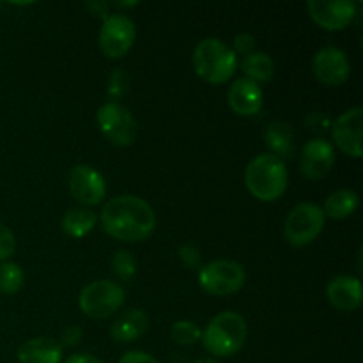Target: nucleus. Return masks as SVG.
I'll use <instances>...</instances> for the list:
<instances>
[{
    "label": "nucleus",
    "mask_w": 363,
    "mask_h": 363,
    "mask_svg": "<svg viewBox=\"0 0 363 363\" xmlns=\"http://www.w3.org/2000/svg\"><path fill=\"white\" fill-rule=\"evenodd\" d=\"M99 220L106 234L126 243L145 240L156 227V215L151 204L137 195L110 199L103 206Z\"/></svg>",
    "instance_id": "f257e3e1"
},
{
    "label": "nucleus",
    "mask_w": 363,
    "mask_h": 363,
    "mask_svg": "<svg viewBox=\"0 0 363 363\" xmlns=\"http://www.w3.org/2000/svg\"><path fill=\"white\" fill-rule=\"evenodd\" d=\"M287 181L289 176L286 163L272 152L255 156L245 170V184L248 191L262 202H273L282 197Z\"/></svg>",
    "instance_id": "f03ea898"
},
{
    "label": "nucleus",
    "mask_w": 363,
    "mask_h": 363,
    "mask_svg": "<svg viewBox=\"0 0 363 363\" xmlns=\"http://www.w3.org/2000/svg\"><path fill=\"white\" fill-rule=\"evenodd\" d=\"M247 321L241 314L233 311L215 315L202 332V344L206 351L218 358L236 354L247 340Z\"/></svg>",
    "instance_id": "7ed1b4c3"
},
{
    "label": "nucleus",
    "mask_w": 363,
    "mask_h": 363,
    "mask_svg": "<svg viewBox=\"0 0 363 363\" xmlns=\"http://www.w3.org/2000/svg\"><path fill=\"white\" fill-rule=\"evenodd\" d=\"M191 60L199 77L213 85L230 80L238 67L236 53L216 38H206L197 43Z\"/></svg>",
    "instance_id": "20e7f679"
},
{
    "label": "nucleus",
    "mask_w": 363,
    "mask_h": 363,
    "mask_svg": "<svg viewBox=\"0 0 363 363\" xmlns=\"http://www.w3.org/2000/svg\"><path fill=\"white\" fill-rule=\"evenodd\" d=\"M325 213L321 206L301 202L291 209L284 223V236L291 247H307L321 234L325 227Z\"/></svg>",
    "instance_id": "39448f33"
},
{
    "label": "nucleus",
    "mask_w": 363,
    "mask_h": 363,
    "mask_svg": "<svg viewBox=\"0 0 363 363\" xmlns=\"http://www.w3.org/2000/svg\"><path fill=\"white\" fill-rule=\"evenodd\" d=\"M123 286L112 280H96L84 287L78 298L82 312L92 319H106L124 305Z\"/></svg>",
    "instance_id": "423d86ee"
},
{
    "label": "nucleus",
    "mask_w": 363,
    "mask_h": 363,
    "mask_svg": "<svg viewBox=\"0 0 363 363\" xmlns=\"http://www.w3.org/2000/svg\"><path fill=\"white\" fill-rule=\"evenodd\" d=\"M247 280V273L241 264L236 261H213L202 266L199 272V284L202 289L215 296H229L238 293Z\"/></svg>",
    "instance_id": "0eeeda50"
},
{
    "label": "nucleus",
    "mask_w": 363,
    "mask_h": 363,
    "mask_svg": "<svg viewBox=\"0 0 363 363\" xmlns=\"http://www.w3.org/2000/svg\"><path fill=\"white\" fill-rule=\"evenodd\" d=\"M98 126L101 133L119 147H128L137 138V121L133 113L124 105L117 101H108L99 106L98 110Z\"/></svg>",
    "instance_id": "6e6552de"
},
{
    "label": "nucleus",
    "mask_w": 363,
    "mask_h": 363,
    "mask_svg": "<svg viewBox=\"0 0 363 363\" xmlns=\"http://www.w3.org/2000/svg\"><path fill=\"white\" fill-rule=\"evenodd\" d=\"M137 35L133 20L123 13L106 14L99 30V48L108 59H121L130 52Z\"/></svg>",
    "instance_id": "1a4fd4ad"
},
{
    "label": "nucleus",
    "mask_w": 363,
    "mask_h": 363,
    "mask_svg": "<svg viewBox=\"0 0 363 363\" xmlns=\"http://www.w3.org/2000/svg\"><path fill=\"white\" fill-rule=\"evenodd\" d=\"M67 186H69V191L74 201L80 202L82 206H87V208L103 202L106 195L105 177L101 176L99 170H96L91 165H85V163L74 165L69 170Z\"/></svg>",
    "instance_id": "9d476101"
},
{
    "label": "nucleus",
    "mask_w": 363,
    "mask_h": 363,
    "mask_svg": "<svg viewBox=\"0 0 363 363\" xmlns=\"http://www.w3.org/2000/svg\"><path fill=\"white\" fill-rule=\"evenodd\" d=\"M312 71L321 84L337 87L350 78L351 64L346 52L330 45L323 46L321 50L315 52L314 60H312Z\"/></svg>",
    "instance_id": "9b49d317"
},
{
    "label": "nucleus",
    "mask_w": 363,
    "mask_h": 363,
    "mask_svg": "<svg viewBox=\"0 0 363 363\" xmlns=\"http://www.w3.org/2000/svg\"><path fill=\"white\" fill-rule=\"evenodd\" d=\"M307 9L312 20L326 30H340L353 21L357 4L353 0H308Z\"/></svg>",
    "instance_id": "f8f14e48"
},
{
    "label": "nucleus",
    "mask_w": 363,
    "mask_h": 363,
    "mask_svg": "<svg viewBox=\"0 0 363 363\" xmlns=\"http://www.w3.org/2000/svg\"><path fill=\"white\" fill-rule=\"evenodd\" d=\"M362 124H363V108L354 106L344 112L335 121L332 130L333 142L344 155L351 158H362Z\"/></svg>",
    "instance_id": "ddd939ff"
},
{
    "label": "nucleus",
    "mask_w": 363,
    "mask_h": 363,
    "mask_svg": "<svg viewBox=\"0 0 363 363\" xmlns=\"http://www.w3.org/2000/svg\"><path fill=\"white\" fill-rule=\"evenodd\" d=\"M335 163V147L326 138H312L301 149L300 169L308 179H321Z\"/></svg>",
    "instance_id": "4468645a"
},
{
    "label": "nucleus",
    "mask_w": 363,
    "mask_h": 363,
    "mask_svg": "<svg viewBox=\"0 0 363 363\" xmlns=\"http://www.w3.org/2000/svg\"><path fill=\"white\" fill-rule=\"evenodd\" d=\"M330 303L342 312H353L360 308L363 301V289L360 279L351 275H339L330 280L326 287Z\"/></svg>",
    "instance_id": "2eb2a0df"
},
{
    "label": "nucleus",
    "mask_w": 363,
    "mask_h": 363,
    "mask_svg": "<svg viewBox=\"0 0 363 363\" xmlns=\"http://www.w3.org/2000/svg\"><path fill=\"white\" fill-rule=\"evenodd\" d=\"M227 99H229V106L233 108V112L241 117H250L261 110L264 94H262L261 85L243 77L238 78L230 85Z\"/></svg>",
    "instance_id": "dca6fc26"
},
{
    "label": "nucleus",
    "mask_w": 363,
    "mask_h": 363,
    "mask_svg": "<svg viewBox=\"0 0 363 363\" xmlns=\"http://www.w3.org/2000/svg\"><path fill=\"white\" fill-rule=\"evenodd\" d=\"M149 328V318L144 311L140 308H130V311L123 312L116 321L112 323L110 328V335L116 342L128 344L135 342L140 339Z\"/></svg>",
    "instance_id": "f3484780"
},
{
    "label": "nucleus",
    "mask_w": 363,
    "mask_h": 363,
    "mask_svg": "<svg viewBox=\"0 0 363 363\" xmlns=\"http://www.w3.org/2000/svg\"><path fill=\"white\" fill-rule=\"evenodd\" d=\"M16 357L20 363H60L62 346L48 337H38L21 344Z\"/></svg>",
    "instance_id": "a211bd4d"
},
{
    "label": "nucleus",
    "mask_w": 363,
    "mask_h": 363,
    "mask_svg": "<svg viewBox=\"0 0 363 363\" xmlns=\"http://www.w3.org/2000/svg\"><path fill=\"white\" fill-rule=\"evenodd\" d=\"M98 222V215L89 208H73L64 213L60 220V229L71 238H84L91 233Z\"/></svg>",
    "instance_id": "6ab92c4d"
},
{
    "label": "nucleus",
    "mask_w": 363,
    "mask_h": 363,
    "mask_svg": "<svg viewBox=\"0 0 363 363\" xmlns=\"http://www.w3.org/2000/svg\"><path fill=\"white\" fill-rule=\"evenodd\" d=\"M358 206H360V197H358L357 191L350 190V188H340V190L328 195V199L325 201L323 213H325V216H330V218L342 220L353 215L358 209Z\"/></svg>",
    "instance_id": "aec40b11"
},
{
    "label": "nucleus",
    "mask_w": 363,
    "mask_h": 363,
    "mask_svg": "<svg viewBox=\"0 0 363 363\" xmlns=\"http://www.w3.org/2000/svg\"><path fill=\"white\" fill-rule=\"evenodd\" d=\"M266 144L272 149V155L279 156L280 160L287 158L294 151V133L293 128L284 121H275L266 128Z\"/></svg>",
    "instance_id": "412c9836"
},
{
    "label": "nucleus",
    "mask_w": 363,
    "mask_h": 363,
    "mask_svg": "<svg viewBox=\"0 0 363 363\" xmlns=\"http://www.w3.org/2000/svg\"><path fill=\"white\" fill-rule=\"evenodd\" d=\"M241 69H243L245 78L255 82V84H262V82H269L275 74V62L268 53L262 52H252L245 55L243 62H241Z\"/></svg>",
    "instance_id": "4be33fe9"
},
{
    "label": "nucleus",
    "mask_w": 363,
    "mask_h": 363,
    "mask_svg": "<svg viewBox=\"0 0 363 363\" xmlns=\"http://www.w3.org/2000/svg\"><path fill=\"white\" fill-rule=\"evenodd\" d=\"M23 286V269L18 264L4 261L0 264V293L14 294Z\"/></svg>",
    "instance_id": "5701e85b"
},
{
    "label": "nucleus",
    "mask_w": 363,
    "mask_h": 363,
    "mask_svg": "<svg viewBox=\"0 0 363 363\" xmlns=\"http://www.w3.org/2000/svg\"><path fill=\"white\" fill-rule=\"evenodd\" d=\"M110 264H112L113 273H116L123 282L133 280L135 273H137V261H135L133 254L128 250L113 252L112 259H110Z\"/></svg>",
    "instance_id": "b1692460"
},
{
    "label": "nucleus",
    "mask_w": 363,
    "mask_h": 363,
    "mask_svg": "<svg viewBox=\"0 0 363 363\" xmlns=\"http://www.w3.org/2000/svg\"><path fill=\"white\" fill-rule=\"evenodd\" d=\"M170 337L179 346H194L201 340L202 330L191 321H176L170 328Z\"/></svg>",
    "instance_id": "393cba45"
},
{
    "label": "nucleus",
    "mask_w": 363,
    "mask_h": 363,
    "mask_svg": "<svg viewBox=\"0 0 363 363\" xmlns=\"http://www.w3.org/2000/svg\"><path fill=\"white\" fill-rule=\"evenodd\" d=\"M130 89V77L126 74L124 69H113L108 77V87H106V92H108L110 98L116 101V99H121Z\"/></svg>",
    "instance_id": "a878e982"
},
{
    "label": "nucleus",
    "mask_w": 363,
    "mask_h": 363,
    "mask_svg": "<svg viewBox=\"0 0 363 363\" xmlns=\"http://www.w3.org/2000/svg\"><path fill=\"white\" fill-rule=\"evenodd\" d=\"M16 250V240L9 227L0 223V261H6Z\"/></svg>",
    "instance_id": "bb28decb"
},
{
    "label": "nucleus",
    "mask_w": 363,
    "mask_h": 363,
    "mask_svg": "<svg viewBox=\"0 0 363 363\" xmlns=\"http://www.w3.org/2000/svg\"><path fill=\"white\" fill-rule=\"evenodd\" d=\"M177 255H179L183 264L188 266V268H199V266H201V252H199V248L194 247L191 243L181 245L179 250H177Z\"/></svg>",
    "instance_id": "cd10ccee"
},
{
    "label": "nucleus",
    "mask_w": 363,
    "mask_h": 363,
    "mask_svg": "<svg viewBox=\"0 0 363 363\" xmlns=\"http://www.w3.org/2000/svg\"><path fill=\"white\" fill-rule=\"evenodd\" d=\"M255 39L254 35L248 34V32H243V34H238L234 38V53H240V55H248V53L254 52Z\"/></svg>",
    "instance_id": "c85d7f7f"
},
{
    "label": "nucleus",
    "mask_w": 363,
    "mask_h": 363,
    "mask_svg": "<svg viewBox=\"0 0 363 363\" xmlns=\"http://www.w3.org/2000/svg\"><path fill=\"white\" fill-rule=\"evenodd\" d=\"M119 363H160L155 357L144 351H128L121 357Z\"/></svg>",
    "instance_id": "c756f323"
},
{
    "label": "nucleus",
    "mask_w": 363,
    "mask_h": 363,
    "mask_svg": "<svg viewBox=\"0 0 363 363\" xmlns=\"http://www.w3.org/2000/svg\"><path fill=\"white\" fill-rule=\"evenodd\" d=\"M82 337H84V332H82V328H78V326H69V328H66L62 332V335H60V346H74V344H78L82 340Z\"/></svg>",
    "instance_id": "7c9ffc66"
},
{
    "label": "nucleus",
    "mask_w": 363,
    "mask_h": 363,
    "mask_svg": "<svg viewBox=\"0 0 363 363\" xmlns=\"http://www.w3.org/2000/svg\"><path fill=\"white\" fill-rule=\"evenodd\" d=\"M64 363H105V362H101L99 358L92 357V354H73V357L67 358Z\"/></svg>",
    "instance_id": "2f4dec72"
},
{
    "label": "nucleus",
    "mask_w": 363,
    "mask_h": 363,
    "mask_svg": "<svg viewBox=\"0 0 363 363\" xmlns=\"http://www.w3.org/2000/svg\"><path fill=\"white\" fill-rule=\"evenodd\" d=\"M194 363H220V362L213 360V358H199V360L194 362Z\"/></svg>",
    "instance_id": "473e14b6"
},
{
    "label": "nucleus",
    "mask_w": 363,
    "mask_h": 363,
    "mask_svg": "<svg viewBox=\"0 0 363 363\" xmlns=\"http://www.w3.org/2000/svg\"><path fill=\"white\" fill-rule=\"evenodd\" d=\"M138 2H117V6L119 7H133V6H137Z\"/></svg>",
    "instance_id": "72a5a7b5"
},
{
    "label": "nucleus",
    "mask_w": 363,
    "mask_h": 363,
    "mask_svg": "<svg viewBox=\"0 0 363 363\" xmlns=\"http://www.w3.org/2000/svg\"><path fill=\"white\" fill-rule=\"evenodd\" d=\"M0 7H2V2H0Z\"/></svg>",
    "instance_id": "f704fd0d"
}]
</instances>
